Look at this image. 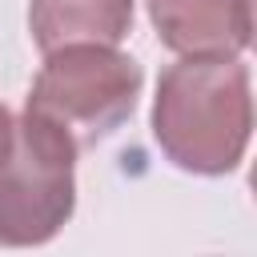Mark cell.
I'll return each instance as SVG.
<instances>
[{"mask_svg": "<svg viewBox=\"0 0 257 257\" xmlns=\"http://www.w3.org/2000/svg\"><path fill=\"white\" fill-rule=\"evenodd\" d=\"M28 24L40 52L68 44H120L133 24V0H32Z\"/></svg>", "mask_w": 257, "mask_h": 257, "instance_id": "5b68a950", "label": "cell"}, {"mask_svg": "<svg viewBox=\"0 0 257 257\" xmlns=\"http://www.w3.org/2000/svg\"><path fill=\"white\" fill-rule=\"evenodd\" d=\"M253 92L241 56H181L161 72L153 137L165 157L201 177L233 173L249 149Z\"/></svg>", "mask_w": 257, "mask_h": 257, "instance_id": "6da1fadb", "label": "cell"}, {"mask_svg": "<svg viewBox=\"0 0 257 257\" xmlns=\"http://www.w3.org/2000/svg\"><path fill=\"white\" fill-rule=\"evenodd\" d=\"M157 36L177 56H241L253 40L249 0H145Z\"/></svg>", "mask_w": 257, "mask_h": 257, "instance_id": "277c9868", "label": "cell"}, {"mask_svg": "<svg viewBox=\"0 0 257 257\" xmlns=\"http://www.w3.org/2000/svg\"><path fill=\"white\" fill-rule=\"evenodd\" d=\"M76 145L52 120L24 108L0 165V245H40L72 213Z\"/></svg>", "mask_w": 257, "mask_h": 257, "instance_id": "3957f363", "label": "cell"}, {"mask_svg": "<svg viewBox=\"0 0 257 257\" xmlns=\"http://www.w3.org/2000/svg\"><path fill=\"white\" fill-rule=\"evenodd\" d=\"M12 128H16V116L0 104V165H4V157H8V149H12Z\"/></svg>", "mask_w": 257, "mask_h": 257, "instance_id": "8992f818", "label": "cell"}, {"mask_svg": "<svg viewBox=\"0 0 257 257\" xmlns=\"http://www.w3.org/2000/svg\"><path fill=\"white\" fill-rule=\"evenodd\" d=\"M44 56L28 92V112L68 133L76 149L96 145L133 112L145 72L133 56L116 52V44H68Z\"/></svg>", "mask_w": 257, "mask_h": 257, "instance_id": "7a4b0ae2", "label": "cell"}]
</instances>
